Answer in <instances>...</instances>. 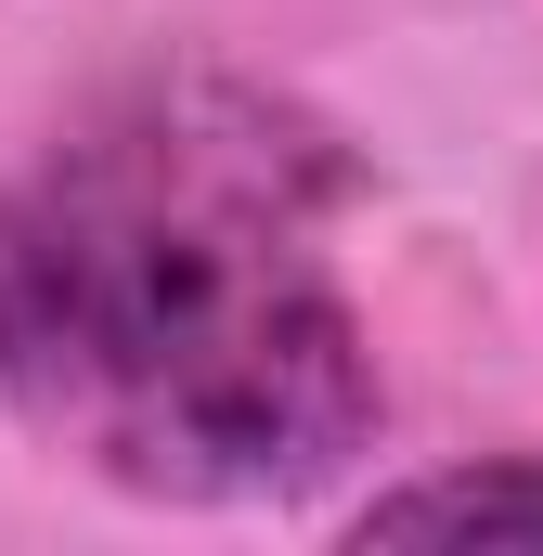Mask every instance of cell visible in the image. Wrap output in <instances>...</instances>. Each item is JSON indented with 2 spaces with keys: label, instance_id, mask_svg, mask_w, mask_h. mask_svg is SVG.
Wrapping results in <instances>:
<instances>
[{
  "label": "cell",
  "instance_id": "obj_1",
  "mask_svg": "<svg viewBox=\"0 0 543 556\" xmlns=\"http://www.w3.org/2000/svg\"><path fill=\"white\" fill-rule=\"evenodd\" d=\"M350 194V142L260 78H117L0 181V402L142 505L324 492L389 415Z\"/></svg>",
  "mask_w": 543,
  "mask_h": 556
},
{
  "label": "cell",
  "instance_id": "obj_2",
  "mask_svg": "<svg viewBox=\"0 0 543 556\" xmlns=\"http://www.w3.org/2000/svg\"><path fill=\"white\" fill-rule=\"evenodd\" d=\"M363 544H543V453H479V466H427L350 505Z\"/></svg>",
  "mask_w": 543,
  "mask_h": 556
}]
</instances>
